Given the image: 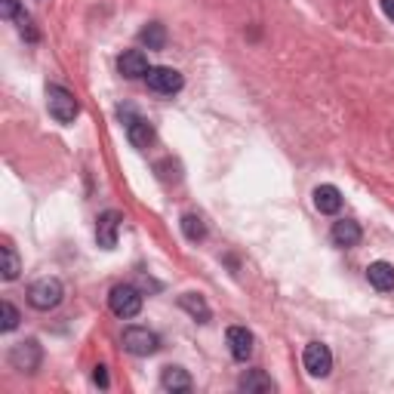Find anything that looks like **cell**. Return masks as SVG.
I'll list each match as a JSON object with an SVG mask.
<instances>
[{"mask_svg":"<svg viewBox=\"0 0 394 394\" xmlns=\"http://www.w3.org/2000/svg\"><path fill=\"white\" fill-rule=\"evenodd\" d=\"M65 296V287L59 277H41L34 280L31 289H28V302H31V308H37V312H50V308H55L62 302Z\"/></svg>","mask_w":394,"mask_h":394,"instance_id":"obj_1","label":"cell"},{"mask_svg":"<svg viewBox=\"0 0 394 394\" xmlns=\"http://www.w3.org/2000/svg\"><path fill=\"white\" fill-rule=\"evenodd\" d=\"M46 108H50V115L59 120V124H71V120L80 115V105H78V99H74V92L59 87V83L46 87Z\"/></svg>","mask_w":394,"mask_h":394,"instance_id":"obj_2","label":"cell"},{"mask_svg":"<svg viewBox=\"0 0 394 394\" xmlns=\"http://www.w3.org/2000/svg\"><path fill=\"white\" fill-rule=\"evenodd\" d=\"M108 305H111V312H115L117 317L129 321V317H136L139 312H142V293H139L136 287H129V284H117L115 289H111V296H108Z\"/></svg>","mask_w":394,"mask_h":394,"instance_id":"obj_3","label":"cell"},{"mask_svg":"<svg viewBox=\"0 0 394 394\" xmlns=\"http://www.w3.org/2000/svg\"><path fill=\"white\" fill-rule=\"evenodd\" d=\"M124 348L129 354H136V358H148V354H154L161 348V339H157V333H151L148 326H127L124 330Z\"/></svg>","mask_w":394,"mask_h":394,"instance_id":"obj_4","label":"cell"},{"mask_svg":"<svg viewBox=\"0 0 394 394\" xmlns=\"http://www.w3.org/2000/svg\"><path fill=\"white\" fill-rule=\"evenodd\" d=\"M120 120L127 124V136H129V142H133L136 148H148V145L154 142V129H151V124H148L145 117L133 115V108H120Z\"/></svg>","mask_w":394,"mask_h":394,"instance_id":"obj_5","label":"cell"},{"mask_svg":"<svg viewBox=\"0 0 394 394\" xmlns=\"http://www.w3.org/2000/svg\"><path fill=\"white\" fill-rule=\"evenodd\" d=\"M145 80H148V87H151L154 92H161V96H173V92H179L182 90V74L176 71V68H166V65H157V68H151L145 74Z\"/></svg>","mask_w":394,"mask_h":394,"instance_id":"obj_6","label":"cell"},{"mask_svg":"<svg viewBox=\"0 0 394 394\" xmlns=\"http://www.w3.org/2000/svg\"><path fill=\"white\" fill-rule=\"evenodd\" d=\"M41 361H43V351H41V345H37L34 339L18 342L16 348L9 351V363H13L16 370H22V373H34L37 367H41Z\"/></svg>","mask_w":394,"mask_h":394,"instance_id":"obj_7","label":"cell"},{"mask_svg":"<svg viewBox=\"0 0 394 394\" xmlns=\"http://www.w3.org/2000/svg\"><path fill=\"white\" fill-rule=\"evenodd\" d=\"M302 361H305V370L312 373V376H330V370H333V354H330V348H326L324 342H312L305 348V354H302Z\"/></svg>","mask_w":394,"mask_h":394,"instance_id":"obj_8","label":"cell"},{"mask_svg":"<svg viewBox=\"0 0 394 394\" xmlns=\"http://www.w3.org/2000/svg\"><path fill=\"white\" fill-rule=\"evenodd\" d=\"M120 222H124V215L117 210H108L99 215L96 222V240L102 250H115L117 247V231H120Z\"/></svg>","mask_w":394,"mask_h":394,"instance_id":"obj_9","label":"cell"},{"mask_svg":"<svg viewBox=\"0 0 394 394\" xmlns=\"http://www.w3.org/2000/svg\"><path fill=\"white\" fill-rule=\"evenodd\" d=\"M225 339H228V351L234 361L247 363L252 358V333L247 330V326H228V333H225Z\"/></svg>","mask_w":394,"mask_h":394,"instance_id":"obj_10","label":"cell"},{"mask_svg":"<svg viewBox=\"0 0 394 394\" xmlns=\"http://www.w3.org/2000/svg\"><path fill=\"white\" fill-rule=\"evenodd\" d=\"M117 71L124 74V78H145L151 68H148V59H145L142 50H127L117 59Z\"/></svg>","mask_w":394,"mask_h":394,"instance_id":"obj_11","label":"cell"},{"mask_svg":"<svg viewBox=\"0 0 394 394\" xmlns=\"http://www.w3.org/2000/svg\"><path fill=\"white\" fill-rule=\"evenodd\" d=\"M330 238H333L336 247H342V250L358 247V243H361V225H358V222H351V219H339V222L333 225Z\"/></svg>","mask_w":394,"mask_h":394,"instance_id":"obj_12","label":"cell"},{"mask_svg":"<svg viewBox=\"0 0 394 394\" xmlns=\"http://www.w3.org/2000/svg\"><path fill=\"white\" fill-rule=\"evenodd\" d=\"M314 206L326 215L339 213L342 210V191L336 188V185H317L314 188Z\"/></svg>","mask_w":394,"mask_h":394,"instance_id":"obj_13","label":"cell"},{"mask_svg":"<svg viewBox=\"0 0 394 394\" xmlns=\"http://www.w3.org/2000/svg\"><path fill=\"white\" fill-rule=\"evenodd\" d=\"M367 280L379 289V293H391L394 289V265H388V262H373L367 268Z\"/></svg>","mask_w":394,"mask_h":394,"instance_id":"obj_14","label":"cell"},{"mask_svg":"<svg viewBox=\"0 0 394 394\" xmlns=\"http://www.w3.org/2000/svg\"><path fill=\"white\" fill-rule=\"evenodd\" d=\"M238 388L247 391V394H271V391H275V382H271V376H265L262 370H250V373H243V376H240Z\"/></svg>","mask_w":394,"mask_h":394,"instance_id":"obj_15","label":"cell"},{"mask_svg":"<svg viewBox=\"0 0 394 394\" xmlns=\"http://www.w3.org/2000/svg\"><path fill=\"white\" fill-rule=\"evenodd\" d=\"M161 385H164V391H173V394L191 391V376H188V370H182V367H164Z\"/></svg>","mask_w":394,"mask_h":394,"instance_id":"obj_16","label":"cell"},{"mask_svg":"<svg viewBox=\"0 0 394 394\" xmlns=\"http://www.w3.org/2000/svg\"><path fill=\"white\" fill-rule=\"evenodd\" d=\"M179 305L194 317L197 324H206V321H210V305H206L197 293H185V296H179Z\"/></svg>","mask_w":394,"mask_h":394,"instance_id":"obj_17","label":"cell"},{"mask_svg":"<svg viewBox=\"0 0 394 394\" xmlns=\"http://www.w3.org/2000/svg\"><path fill=\"white\" fill-rule=\"evenodd\" d=\"M139 41H142V46H148V50H164L166 46V31L161 22H151L145 25L142 31H139Z\"/></svg>","mask_w":394,"mask_h":394,"instance_id":"obj_18","label":"cell"},{"mask_svg":"<svg viewBox=\"0 0 394 394\" xmlns=\"http://www.w3.org/2000/svg\"><path fill=\"white\" fill-rule=\"evenodd\" d=\"M179 225H182V234H185V238H188L191 243H197V240L206 238V222H203L197 213H185Z\"/></svg>","mask_w":394,"mask_h":394,"instance_id":"obj_19","label":"cell"},{"mask_svg":"<svg viewBox=\"0 0 394 394\" xmlns=\"http://www.w3.org/2000/svg\"><path fill=\"white\" fill-rule=\"evenodd\" d=\"M0 256H4V280H16L18 277V271H22V265H18V256L13 252V247H4L0 250Z\"/></svg>","mask_w":394,"mask_h":394,"instance_id":"obj_20","label":"cell"},{"mask_svg":"<svg viewBox=\"0 0 394 394\" xmlns=\"http://www.w3.org/2000/svg\"><path fill=\"white\" fill-rule=\"evenodd\" d=\"M18 321H22V317H18V308H16L13 302H4V305H0V330H4V333L16 330Z\"/></svg>","mask_w":394,"mask_h":394,"instance_id":"obj_21","label":"cell"},{"mask_svg":"<svg viewBox=\"0 0 394 394\" xmlns=\"http://www.w3.org/2000/svg\"><path fill=\"white\" fill-rule=\"evenodd\" d=\"M16 18H18V28H22V34L28 37V41H37V31H34V28H31V18H28L25 13H18Z\"/></svg>","mask_w":394,"mask_h":394,"instance_id":"obj_22","label":"cell"},{"mask_svg":"<svg viewBox=\"0 0 394 394\" xmlns=\"http://www.w3.org/2000/svg\"><path fill=\"white\" fill-rule=\"evenodd\" d=\"M0 16H4V18H16L18 16V0H0Z\"/></svg>","mask_w":394,"mask_h":394,"instance_id":"obj_23","label":"cell"},{"mask_svg":"<svg viewBox=\"0 0 394 394\" xmlns=\"http://www.w3.org/2000/svg\"><path fill=\"white\" fill-rule=\"evenodd\" d=\"M92 379H96V385L105 388V385H108V373H105V367H96V373H92Z\"/></svg>","mask_w":394,"mask_h":394,"instance_id":"obj_24","label":"cell"},{"mask_svg":"<svg viewBox=\"0 0 394 394\" xmlns=\"http://www.w3.org/2000/svg\"><path fill=\"white\" fill-rule=\"evenodd\" d=\"M382 13H385L391 22H394V0H382Z\"/></svg>","mask_w":394,"mask_h":394,"instance_id":"obj_25","label":"cell"}]
</instances>
